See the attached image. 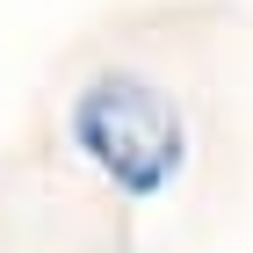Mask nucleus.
Wrapping results in <instances>:
<instances>
[{"instance_id":"1","label":"nucleus","mask_w":253,"mask_h":253,"mask_svg":"<svg viewBox=\"0 0 253 253\" xmlns=\"http://www.w3.org/2000/svg\"><path fill=\"white\" fill-rule=\"evenodd\" d=\"M65 137L73 152L94 167L101 181L130 203H152L188 174V123H181L174 94L159 80L130 73V65H101L65 109Z\"/></svg>"}]
</instances>
